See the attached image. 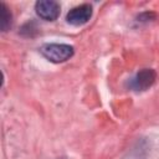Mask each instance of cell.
<instances>
[{"label":"cell","instance_id":"6da1fadb","mask_svg":"<svg viewBox=\"0 0 159 159\" xmlns=\"http://www.w3.org/2000/svg\"><path fill=\"white\" fill-rule=\"evenodd\" d=\"M40 52L45 58L53 63L65 62L73 56V47L66 43H45Z\"/></svg>","mask_w":159,"mask_h":159},{"label":"cell","instance_id":"7a4b0ae2","mask_svg":"<svg viewBox=\"0 0 159 159\" xmlns=\"http://www.w3.org/2000/svg\"><path fill=\"white\" fill-rule=\"evenodd\" d=\"M157 78V73L152 68H144L139 71L133 78L129 80L128 84L133 91H145L148 89Z\"/></svg>","mask_w":159,"mask_h":159},{"label":"cell","instance_id":"3957f363","mask_svg":"<svg viewBox=\"0 0 159 159\" xmlns=\"http://www.w3.org/2000/svg\"><path fill=\"white\" fill-rule=\"evenodd\" d=\"M35 10L39 17L46 21H55L60 16V4L53 0H40L35 4Z\"/></svg>","mask_w":159,"mask_h":159},{"label":"cell","instance_id":"277c9868","mask_svg":"<svg viewBox=\"0 0 159 159\" xmlns=\"http://www.w3.org/2000/svg\"><path fill=\"white\" fill-rule=\"evenodd\" d=\"M92 16V6L88 4H82L78 5L73 9H71L67 12L66 20L68 24L75 25V26H81L86 24Z\"/></svg>","mask_w":159,"mask_h":159},{"label":"cell","instance_id":"5b68a950","mask_svg":"<svg viewBox=\"0 0 159 159\" xmlns=\"http://www.w3.org/2000/svg\"><path fill=\"white\" fill-rule=\"evenodd\" d=\"M0 9H1V29L2 31H7L9 27L11 26V12L9 11V9L4 2L0 4Z\"/></svg>","mask_w":159,"mask_h":159}]
</instances>
